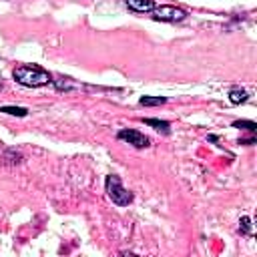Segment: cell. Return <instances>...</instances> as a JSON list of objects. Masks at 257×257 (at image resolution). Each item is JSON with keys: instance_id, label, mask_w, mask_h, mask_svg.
Returning <instances> with one entry per match:
<instances>
[{"instance_id": "1", "label": "cell", "mask_w": 257, "mask_h": 257, "mask_svg": "<svg viewBox=\"0 0 257 257\" xmlns=\"http://www.w3.org/2000/svg\"><path fill=\"white\" fill-rule=\"evenodd\" d=\"M12 76L18 84L26 88H38V86H46L52 82V74L38 64H20L14 68Z\"/></svg>"}, {"instance_id": "2", "label": "cell", "mask_w": 257, "mask_h": 257, "mask_svg": "<svg viewBox=\"0 0 257 257\" xmlns=\"http://www.w3.org/2000/svg\"><path fill=\"white\" fill-rule=\"evenodd\" d=\"M104 191H106V197L118 207H128L133 203V193L122 187L118 175H108L104 179Z\"/></svg>"}, {"instance_id": "3", "label": "cell", "mask_w": 257, "mask_h": 257, "mask_svg": "<svg viewBox=\"0 0 257 257\" xmlns=\"http://www.w3.org/2000/svg\"><path fill=\"white\" fill-rule=\"evenodd\" d=\"M151 18L153 20H159V22H181L187 18V12L179 6H155L151 12Z\"/></svg>"}, {"instance_id": "4", "label": "cell", "mask_w": 257, "mask_h": 257, "mask_svg": "<svg viewBox=\"0 0 257 257\" xmlns=\"http://www.w3.org/2000/svg\"><path fill=\"white\" fill-rule=\"evenodd\" d=\"M116 139L128 143V145L135 147V149H147L149 143H151L149 137H145L143 133H139V131H135V128H120V131L116 133Z\"/></svg>"}, {"instance_id": "5", "label": "cell", "mask_w": 257, "mask_h": 257, "mask_svg": "<svg viewBox=\"0 0 257 257\" xmlns=\"http://www.w3.org/2000/svg\"><path fill=\"white\" fill-rule=\"evenodd\" d=\"M124 4L128 10H133L137 14H149L157 6L155 0H124Z\"/></svg>"}, {"instance_id": "6", "label": "cell", "mask_w": 257, "mask_h": 257, "mask_svg": "<svg viewBox=\"0 0 257 257\" xmlns=\"http://www.w3.org/2000/svg\"><path fill=\"white\" fill-rule=\"evenodd\" d=\"M143 122L147 126H153L155 131L163 133V135H169L171 133V122L169 120H161V118H143Z\"/></svg>"}, {"instance_id": "7", "label": "cell", "mask_w": 257, "mask_h": 257, "mask_svg": "<svg viewBox=\"0 0 257 257\" xmlns=\"http://www.w3.org/2000/svg\"><path fill=\"white\" fill-rule=\"evenodd\" d=\"M22 161H24V157H22V153L16 151V149H6V151L2 153V163H4V165H20Z\"/></svg>"}, {"instance_id": "8", "label": "cell", "mask_w": 257, "mask_h": 257, "mask_svg": "<svg viewBox=\"0 0 257 257\" xmlns=\"http://www.w3.org/2000/svg\"><path fill=\"white\" fill-rule=\"evenodd\" d=\"M247 90L245 88H239V86H231L229 88V102L231 104H241V102H245L247 100Z\"/></svg>"}, {"instance_id": "9", "label": "cell", "mask_w": 257, "mask_h": 257, "mask_svg": "<svg viewBox=\"0 0 257 257\" xmlns=\"http://www.w3.org/2000/svg\"><path fill=\"white\" fill-rule=\"evenodd\" d=\"M167 102V96H141L139 98V104L143 106H161Z\"/></svg>"}, {"instance_id": "10", "label": "cell", "mask_w": 257, "mask_h": 257, "mask_svg": "<svg viewBox=\"0 0 257 257\" xmlns=\"http://www.w3.org/2000/svg\"><path fill=\"white\" fill-rule=\"evenodd\" d=\"M52 84H54V88L56 90H72V88H76V84L72 82V78H62V76H58L56 80H52Z\"/></svg>"}, {"instance_id": "11", "label": "cell", "mask_w": 257, "mask_h": 257, "mask_svg": "<svg viewBox=\"0 0 257 257\" xmlns=\"http://www.w3.org/2000/svg\"><path fill=\"white\" fill-rule=\"evenodd\" d=\"M0 112H4V114H12V116H26L28 114V108H24V106H10V104H6V106H0Z\"/></svg>"}, {"instance_id": "12", "label": "cell", "mask_w": 257, "mask_h": 257, "mask_svg": "<svg viewBox=\"0 0 257 257\" xmlns=\"http://www.w3.org/2000/svg\"><path fill=\"white\" fill-rule=\"evenodd\" d=\"M233 126H235V128L249 131V135H255V131H257V124H255L253 120H233Z\"/></svg>"}, {"instance_id": "13", "label": "cell", "mask_w": 257, "mask_h": 257, "mask_svg": "<svg viewBox=\"0 0 257 257\" xmlns=\"http://www.w3.org/2000/svg\"><path fill=\"white\" fill-rule=\"evenodd\" d=\"M239 231H241L243 235H247V237L253 235V227H251V219H249V217H241V221H239Z\"/></svg>"}, {"instance_id": "14", "label": "cell", "mask_w": 257, "mask_h": 257, "mask_svg": "<svg viewBox=\"0 0 257 257\" xmlns=\"http://www.w3.org/2000/svg\"><path fill=\"white\" fill-rule=\"evenodd\" d=\"M239 145H255V135H251L249 139H239Z\"/></svg>"}, {"instance_id": "15", "label": "cell", "mask_w": 257, "mask_h": 257, "mask_svg": "<svg viewBox=\"0 0 257 257\" xmlns=\"http://www.w3.org/2000/svg\"><path fill=\"white\" fill-rule=\"evenodd\" d=\"M0 147H2V143H0Z\"/></svg>"}]
</instances>
